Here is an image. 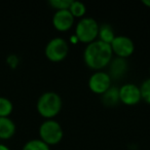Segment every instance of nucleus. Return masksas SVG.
Wrapping results in <instances>:
<instances>
[{"label":"nucleus","mask_w":150,"mask_h":150,"mask_svg":"<svg viewBox=\"0 0 150 150\" xmlns=\"http://www.w3.org/2000/svg\"><path fill=\"white\" fill-rule=\"evenodd\" d=\"M102 102L107 107H114L119 102V88L111 86L102 95Z\"/></svg>","instance_id":"f8f14e48"},{"label":"nucleus","mask_w":150,"mask_h":150,"mask_svg":"<svg viewBox=\"0 0 150 150\" xmlns=\"http://www.w3.org/2000/svg\"><path fill=\"white\" fill-rule=\"evenodd\" d=\"M44 52H45L46 58L50 61H52V62H61L68 56V43L63 38L54 37L47 42Z\"/></svg>","instance_id":"39448f33"},{"label":"nucleus","mask_w":150,"mask_h":150,"mask_svg":"<svg viewBox=\"0 0 150 150\" xmlns=\"http://www.w3.org/2000/svg\"><path fill=\"white\" fill-rule=\"evenodd\" d=\"M69 11L74 17V19L75 18L82 19L86 13V6L80 1H73L72 0V3H71L70 7H69Z\"/></svg>","instance_id":"4468645a"},{"label":"nucleus","mask_w":150,"mask_h":150,"mask_svg":"<svg viewBox=\"0 0 150 150\" xmlns=\"http://www.w3.org/2000/svg\"><path fill=\"white\" fill-rule=\"evenodd\" d=\"M23 150H50V146L40 139H33L24 145Z\"/></svg>","instance_id":"2eb2a0df"},{"label":"nucleus","mask_w":150,"mask_h":150,"mask_svg":"<svg viewBox=\"0 0 150 150\" xmlns=\"http://www.w3.org/2000/svg\"><path fill=\"white\" fill-rule=\"evenodd\" d=\"M16 125L8 117H0V138L8 139L15 134Z\"/></svg>","instance_id":"9b49d317"},{"label":"nucleus","mask_w":150,"mask_h":150,"mask_svg":"<svg viewBox=\"0 0 150 150\" xmlns=\"http://www.w3.org/2000/svg\"><path fill=\"white\" fill-rule=\"evenodd\" d=\"M141 91V97L146 103L150 104V78L144 80L143 83L140 86Z\"/></svg>","instance_id":"a211bd4d"},{"label":"nucleus","mask_w":150,"mask_h":150,"mask_svg":"<svg viewBox=\"0 0 150 150\" xmlns=\"http://www.w3.org/2000/svg\"><path fill=\"white\" fill-rule=\"evenodd\" d=\"M39 136L40 140H42L47 145H56L62 141L64 132L58 121L54 119H47L40 125Z\"/></svg>","instance_id":"20e7f679"},{"label":"nucleus","mask_w":150,"mask_h":150,"mask_svg":"<svg viewBox=\"0 0 150 150\" xmlns=\"http://www.w3.org/2000/svg\"><path fill=\"white\" fill-rule=\"evenodd\" d=\"M0 150H9V148L4 144H0Z\"/></svg>","instance_id":"aec40b11"},{"label":"nucleus","mask_w":150,"mask_h":150,"mask_svg":"<svg viewBox=\"0 0 150 150\" xmlns=\"http://www.w3.org/2000/svg\"><path fill=\"white\" fill-rule=\"evenodd\" d=\"M111 80L108 73L97 71L88 79V88L95 94L103 95L111 88Z\"/></svg>","instance_id":"0eeeda50"},{"label":"nucleus","mask_w":150,"mask_h":150,"mask_svg":"<svg viewBox=\"0 0 150 150\" xmlns=\"http://www.w3.org/2000/svg\"><path fill=\"white\" fill-rule=\"evenodd\" d=\"M109 67V76L111 79H120L127 70V59L115 58L112 59Z\"/></svg>","instance_id":"9d476101"},{"label":"nucleus","mask_w":150,"mask_h":150,"mask_svg":"<svg viewBox=\"0 0 150 150\" xmlns=\"http://www.w3.org/2000/svg\"><path fill=\"white\" fill-rule=\"evenodd\" d=\"M112 52L116 54L117 58L127 59L132 56L135 50V44L134 41L129 37L125 35L115 36L113 41L110 44Z\"/></svg>","instance_id":"423d86ee"},{"label":"nucleus","mask_w":150,"mask_h":150,"mask_svg":"<svg viewBox=\"0 0 150 150\" xmlns=\"http://www.w3.org/2000/svg\"><path fill=\"white\" fill-rule=\"evenodd\" d=\"M98 36L100 37L99 40H101V41L105 42L107 44H111V42L115 38L114 31H113L112 27L110 25H108V24H104V25L100 26Z\"/></svg>","instance_id":"ddd939ff"},{"label":"nucleus","mask_w":150,"mask_h":150,"mask_svg":"<svg viewBox=\"0 0 150 150\" xmlns=\"http://www.w3.org/2000/svg\"><path fill=\"white\" fill-rule=\"evenodd\" d=\"M113 52L110 44L101 40H95L88 44L83 52V59L86 66L93 70L101 71L107 67L112 60Z\"/></svg>","instance_id":"f257e3e1"},{"label":"nucleus","mask_w":150,"mask_h":150,"mask_svg":"<svg viewBox=\"0 0 150 150\" xmlns=\"http://www.w3.org/2000/svg\"><path fill=\"white\" fill-rule=\"evenodd\" d=\"M72 0H50L48 4L52 7V8L57 11H65V9H69Z\"/></svg>","instance_id":"f3484780"},{"label":"nucleus","mask_w":150,"mask_h":150,"mask_svg":"<svg viewBox=\"0 0 150 150\" xmlns=\"http://www.w3.org/2000/svg\"><path fill=\"white\" fill-rule=\"evenodd\" d=\"M13 111V103L4 97H0V117H6Z\"/></svg>","instance_id":"dca6fc26"},{"label":"nucleus","mask_w":150,"mask_h":150,"mask_svg":"<svg viewBox=\"0 0 150 150\" xmlns=\"http://www.w3.org/2000/svg\"><path fill=\"white\" fill-rule=\"evenodd\" d=\"M142 3L146 6L150 7V0H142Z\"/></svg>","instance_id":"6ab92c4d"},{"label":"nucleus","mask_w":150,"mask_h":150,"mask_svg":"<svg viewBox=\"0 0 150 150\" xmlns=\"http://www.w3.org/2000/svg\"><path fill=\"white\" fill-rule=\"evenodd\" d=\"M100 25L93 18H82L75 28V37L82 43L90 44L97 40Z\"/></svg>","instance_id":"7ed1b4c3"},{"label":"nucleus","mask_w":150,"mask_h":150,"mask_svg":"<svg viewBox=\"0 0 150 150\" xmlns=\"http://www.w3.org/2000/svg\"><path fill=\"white\" fill-rule=\"evenodd\" d=\"M142 100L140 86L134 83H125L119 88V101L123 104L136 105Z\"/></svg>","instance_id":"6e6552de"},{"label":"nucleus","mask_w":150,"mask_h":150,"mask_svg":"<svg viewBox=\"0 0 150 150\" xmlns=\"http://www.w3.org/2000/svg\"><path fill=\"white\" fill-rule=\"evenodd\" d=\"M73 24H74V17L71 15L69 9L57 11L52 17V25L58 31H67L72 27Z\"/></svg>","instance_id":"1a4fd4ad"},{"label":"nucleus","mask_w":150,"mask_h":150,"mask_svg":"<svg viewBox=\"0 0 150 150\" xmlns=\"http://www.w3.org/2000/svg\"><path fill=\"white\" fill-rule=\"evenodd\" d=\"M36 108L38 113L44 118L52 119L62 109V99L57 93L46 92L39 97Z\"/></svg>","instance_id":"f03ea898"}]
</instances>
